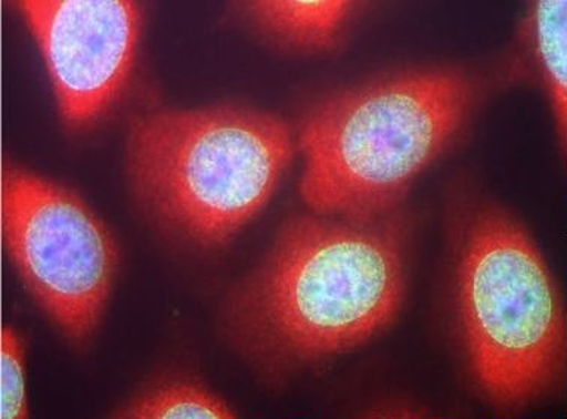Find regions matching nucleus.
Wrapping results in <instances>:
<instances>
[{
  "label": "nucleus",
  "mask_w": 567,
  "mask_h": 419,
  "mask_svg": "<svg viewBox=\"0 0 567 419\" xmlns=\"http://www.w3.org/2000/svg\"><path fill=\"white\" fill-rule=\"evenodd\" d=\"M40 45L63 122L95 124L128 86L142 11L130 0H20L12 2Z\"/></svg>",
  "instance_id": "6"
},
{
  "label": "nucleus",
  "mask_w": 567,
  "mask_h": 419,
  "mask_svg": "<svg viewBox=\"0 0 567 419\" xmlns=\"http://www.w3.org/2000/svg\"><path fill=\"white\" fill-rule=\"evenodd\" d=\"M2 228L8 252L42 308L71 340L91 337L117 264L104 223L78 194L8 163Z\"/></svg>",
  "instance_id": "5"
},
{
  "label": "nucleus",
  "mask_w": 567,
  "mask_h": 419,
  "mask_svg": "<svg viewBox=\"0 0 567 419\" xmlns=\"http://www.w3.org/2000/svg\"><path fill=\"white\" fill-rule=\"evenodd\" d=\"M353 6L344 0H269L249 2L247 11L257 27L274 40L299 49L324 50L340 41Z\"/></svg>",
  "instance_id": "7"
},
{
  "label": "nucleus",
  "mask_w": 567,
  "mask_h": 419,
  "mask_svg": "<svg viewBox=\"0 0 567 419\" xmlns=\"http://www.w3.org/2000/svg\"><path fill=\"white\" fill-rule=\"evenodd\" d=\"M289 125L243 108L156 110L131 124L135 190L168 226L226 244L272 197L293 156Z\"/></svg>",
  "instance_id": "3"
},
{
  "label": "nucleus",
  "mask_w": 567,
  "mask_h": 419,
  "mask_svg": "<svg viewBox=\"0 0 567 419\" xmlns=\"http://www.w3.org/2000/svg\"><path fill=\"white\" fill-rule=\"evenodd\" d=\"M0 417H28L27 388H24V346L14 329L7 326L0 336Z\"/></svg>",
  "instance_id": "10"
},
{
  "label": "nucleus",
  "mask_w": 567,
  "mask_h": 419,
  "mask_svg": "<svg viewBox=\"0 0 567 419\" xmlns=\"http://www.w3.org/2000/svg\"><path fill=\"white\" fill-rule=\"evenodd\" d=\"M475 101L458 71L393 75L336 93L300 125V193L320 215L375 218L396 203L463 129Z\"/></svg>",
  "instance_id": "2"
},
{
  "label": "nucleus",
  "mask_w": 567,
  "mask_h": 419,
  "mask_svg": "<svg viewBox=\"0 0 567 419\" xmlns=\"http://www.w3.org/2000/svg\"><path fill=\"white\" fill-rule=\"evenodd\" d=\"M403 247V222L392 213L295 219L245 289L240 315L258 340L287 357L351 349L400 310Z\"/></svg>",
  "instance_id": "1"
},
{
  "label": "nucleus",
  "mask_w": 567,
  "mask_h": 419,
  "mask_svg": "<svg viewBox=\"0 0 567 419\" xmlns=\"http://www.w3.org/2000/svg\"><path fill=\"white\" fill-rule=\"evenodd\" d=\"M460 303L477 379L498 403L519 405L560 370V298L535 244L502 215L468 233L460 266Z\"/></svg>",
  "instance_id": "4"
},
{
  "label": "nucleus",
  "mask_w": 567,
  "mask_h": 419,
  "mask_svg": "<svg viewBox=\"0 0 567 419\" xmlns=\"http://www.w3.org/2000/svg\"><path fill=\"white\" fill-rule=\"evenodd\" d=\"M120 418L134 419H228L235 413L215 394L194 382L163 385L143 394L117 412Z\"/></svg>",
  "instance_id": "9"
},
{
  "label": "nucleus",
  "mask_w": 567,
  "mask_h": 419,
  "mask_svg": "<svg viewBox=\"0 0 567 419\" xmlns=\"http://www.w3.org/2000/svg\"><path fill=\"white\" fill-rule=\"evenodd\" d=\"M527 41L542 79L551 96L558 133L566 142L567 129V2L542 0L532 7Z\"/></svg>",
  "instance_id": "8"
}]
</instances>
